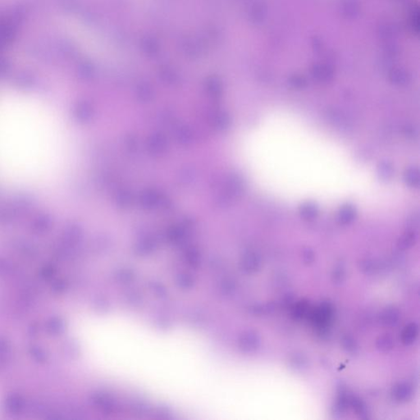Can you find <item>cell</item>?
<instances>
[{"label": "cell", "mask_w": 420, "mask_h": 420, "mask_svg": "<svg viewBox=\"0 0 420 420\" xmlns=\"http://www.w3.org/2000/svg\"><path fill=\"white\" fill-rule=\"evenodd\" d=\"M329 117H331V120L333 121V123L335 126H340L341 127H344L347 123V120L346 119V117L342 115L341 113L333 110L332 113L328 114Z\"/></svg>", "instance_id": "6"}, {"label": "cell", "mask_w": 420, "mask_h": 420, "mask_svg": "<svg viewBox=\"0 0 420 420\" xmlns=\"http://www.w3.org/2000/svg\"><path fill=\"white\" fill-rule=\"evenodd\" d=\"M404 133H405V135H408V136H411V137H414L415 136V134H416V132H415V128L412 127V126H407L405 128H404Z\"/></svg>", "instance_id": "8"}, {"label": "cell", "mask_w": 420, "mask_h": 420, "mask_svg": "<svg viewBox=\"0 0 420 420\" xmlns=\"http://www.w3.org/2000/svg\"><path fill=\"white\" fill-rule=\"evenodd\" d=\"M378 177L384 182H387L392 178L394 175L393 165L388 161H382L378 166Z\"/></svg>", "instance_id": "5"}, {"label": "cell", "mask_w": 420, "mask_h": 420, "mask_svg": "<svg viewBox=\"0 0 420 420\" xmlns=\"http://www.w3.org/2000/svg\"><path fill=\"white\" fill-rule=\"evenodd\" d=\"M337 217L339 222L342 224H349L356 217V209L352 204H345L339 209Z\"/></svg>", "instance_id": "2"}, {"label": "cell", "mask_w": 420, "mask_h": 420, "mask_svg": "<svg viewBox=\"0 0 420 420\" xmlns=\"http://www.w3.org/2000/svg\"><path fill=\"white\" fill-rule=\"evenodd\" d=\"M56 119L32 101L0 103V173L10 180L32 181L55 164L60 149Z\"/></svg>", "instance_id": "1"}, {"label": "cell", "mask_w": 420, "mask_h": 420, "mask_svg": "<svg viewBox=\"0 0 420 420\" xmlns=\"http://www.w3.org/2000/svg\"><path fill=\"white\" fill-rule=\"evenodd\" d=\"M404 183L410 187H419L420 183V171L416 167H411L405 170L404 174Z\"/></svg>", "instance_id": "4"}, {"label": "cell", "mask_w": 420, "mask_h": 420, "mask_svg": "<svg viewBox=\"0 0 420 420\" xmlns=\"http://www.w3.org/2000/svg\"><path fill=\"white\" fill-rule=\"evenodd\" d=\"M291 85L294 86L295 88H303L304 87V85L306 84V82H305V80L304 78H302V77H293L292 79L291 80Z\"/></svg>", "instance_id": "7"}, {"label": "cell", "mask_w": 420, "mask_h": 420, "mask_svg": "<svg viewBox=\"0 0 420 420\" xmlns=\"http://www.w3.org/2000/svg\"><path fill=\"white\" fill-rule=\"evenodd\" d=\"M299 213L304 219H314L319 214V207L316 203L311 201L304 202L299 208Z\"/></svg>", "instance_id": "3"}]
</instances>
